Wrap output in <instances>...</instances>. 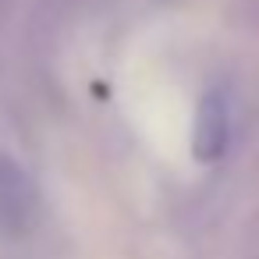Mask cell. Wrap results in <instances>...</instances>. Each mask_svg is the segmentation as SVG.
<instances>
[{
  "label": "cell",
  "instance_id": "obj_1",
  "mask_svg": "<svg viewBox=\"0 0 259 259\" xmlns=\"http://www.w3.org/2000/svg\"><path fill=\"white\" fill-rule=\"evenodd\" d=\"M36 220V188L29 174L11 160L0 156V231L8 238H22Z\"/></svg>",
  "mask_w": 259,
  "mask_h": 259
},
{
  "label": "cell",
  "instance_id": "obj_2",
  "mask_svg": "<svg viewBox=\"0 0 259 259\" xmlns=\"http://www.w3.org/2000/svg\"><path fill=\"white\" fill-rule=\"evenodd\" d=\"M231 142V110L220 89H209L199 100L195 128H192V156L199 163H217Z\"/></svg>",
  "mask_w": 259,
  "mask_h": 259
}]
</instances>
